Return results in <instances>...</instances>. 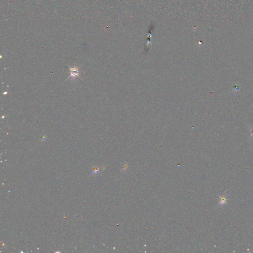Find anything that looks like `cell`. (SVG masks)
<instances>
[{
	"label": "cell",
	"instance_id": "6da1fadb",
	"mask_svg": "<svg viewBox=\"0 0 253 253\" xmlns=\"http://www.w3.org/2000/svg\"><path fill=\"white\" fill-rule=\"evenodd\" d=\"M70 77H72L73 78H75V77L79 76V72L78 68L74 67L72 68H70Z\"/></svg>",
	"mask_w": 253,
	"mask_h": 253
},
{
	"label": "cell",
	"instance_id": "7a4b0ae2",
	"mask_svg": "<svg viewBox=\"0 0 253 253\" xmlns=\"http://www.w3.org/2000/svg\"><path fill=\"white\" fill-rule=\"evenodd\" d=\"M227 201V198L226 196L225 195L219 196V205L222 206L225 205Z\"/></svg>",
	"mask_w": 253,
	"mask_h": 253
}]
</instances>
